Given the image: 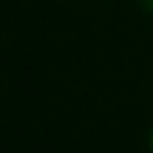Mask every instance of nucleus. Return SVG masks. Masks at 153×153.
<instances>
[{"label":"nucleus","mask_w":153,"mask_h":153,"mask_svg":"<svg viewBox=\"0 0 153 153\" xmlns=\"http://www.w3.org/2000/svg\"><path fill=\"white\" fill-rule=\"evenodd\" d=\"M146 143H148V153H153V127L148 129V139H146Z\"/></svg>","instance_id":"nucleus-1"}]
</instances>
